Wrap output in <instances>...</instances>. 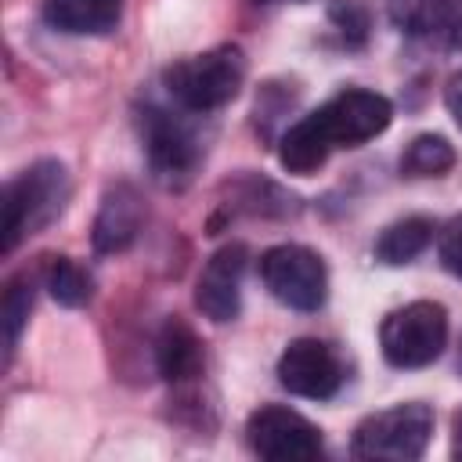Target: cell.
I'll return each instance as SVG.
<instances>
[{"instance_id":"cell-1","label":"cell","mask_w":462,"mask_h":462,"mask_svg":"<svg viewBox=\"0 0 462 462\" xmlns=\"http://www.w3.org/2000/svg\"><path fill=\"white\" fill-rule=\"evenodd\" d=\"M170 97L188 112H217L238 97L245 83V54L235 43L191 54L162 72Z\"/></svg>"},{"instance_id":"cell-2","label":"cell","mask_w":462,"mask_h":462,"mask_svg":"<svg viewBox=\"0 0 462 462\" xmlns=\"http://www.w3.org/2000/svg\"><path fill=\"white\" fill-rule=\"evenodd\" d=\"M69 202V170L58 159H40L4 188V253L25 235L43 231Z\"/></svg>"},{"instance_id":"cell-3","label":"cell","mask_w":462,"mask_h":462,"mask_svg":"<svg viewBox=\"0 0 462 462\" xmlns=\"http://www.w3.org/2000/svg\"><path fill=\"white\" fill-rule=\"evenodd\" d=\"M433 437V408L422 401L372 411L357 422L350 451L368 462H415L426 455Z\"/></svg>"},{"instance_id":"cell-4","label":"cell","mask_w":462,"mask_h":462,"mask_svg":"<svg viewBox=\"0 0 462 462\" xmlns=\"http://www.w3.org/2000/svg\"><path fill=\"white\" fill-rule=\"evenodd\" d=\"M383 357L393 368H426L448 346V310L433 300H415L390 310L379 325Z\"/></svg>"},{"instance_id":"cell-5","label":"cell","mask_w":462,"mask_h":462,"mask_svg":"<svg viewBox=\"0 0 462 462\" xmlns=\"http://www.w3.org/2000/svg\"><path fill=\"white\" fill-rule=\"evenodd\" d=\"M307 119L318 130V137L328 144V152H336V148H357V144L379 137L393 119V105L375 90L350 87V90H339L336 97H328Z\"/></svg>"},{"instance_id":"cell-6","label":"cell","mask_w":462,"mask_h":462,"mask_svg":"<svg viewBox=\"0 0 462 462\" xmlns=\"http://www.w3.org/2000/svg\"><path fill=\"white\" fill-rule=\"evenodd\" d=\"M260 278L267 292L292 310H318L328 296L325 260L307 245H274L260 256Z\"/></svg>"},{"instance_id":"cell-7","label":"cell","mask_w":462,"mask_h":462,"mask_svg":"<svg viewBox=\"0 0 462 462\" xmlns=\"http://www.w3.org/2000/svg\"><path fill=\"white\" fill-rule=\"evenodd\" d=\"M141 141H144V155H148V166L159 184L184 188L191 180V173L202 159V144L180 116L148 105L141 112Z\"/></svg>"},{"instance_id":"cell-8","label":"cell","mask_w":462,"mask_h":462,"mask_svg":"<svg viewBox=\"0 0 462 462\" xmlns=\"http://www.w3.org/2000/svg\"><path fill=\"white\" fill-rule=\"evenodd\" d=\"M245 440L260 458H271V462H303L321 455L318 426L282 404L256 408L245 419Z\"/></svg>"},{"instance_id":"cell-9","label":"cell","mask_w":462,"mask_h":462,"mask_svg":"<svg viewBox=\"0 0 462 462\" xmlns=\"http://www.w3.org/2000/svg\"><path fill=\"white\" fill-rule=\"evenodd\" d=\"M278 383L307 401H328L343 386V365L321 339H292L278 357Z\"/></svg>"},{"instance_id":"cell-10","label":"cell","mask_w":462,"mask_h":462,"mask_svg":"<svg viewBox=\"0 0 462 462\" xmlns=\"http://www.w3.org/2000/svg\"><path fill=\"white\" fill-rule=\"evenodd\" d=\"M245 260H249V253H245L242 242L220 245V249L206 260V267H202V274H199V282H195V307H199L209 321L224 325V321H235V318H238V310H242V274H245Z\"/></svg>"},{"instance_id":"cell-11","label":"cell","mask_w":462,"mask_h":462,"mask_svg":"<svg viewBox=\"0 0 462 462\" xmlns=\"http://www.w3.org/2000/svg\"><path fill=\"white\" fill-rule=\"evenodd\" d=\"M141 224H144V202H141L137 188L134 184H112L101 195L90 242L97 253H123L137 238Z\"/></svg>"},{"instance_id":"cell-12","label":"cell","mask_w":462,"mask_h":462,"mask_svg":"<svg viewBox=\"0 0 462 462\" xmlns=\"http://www.w3.org/2000/svg\"><path fill=\"white\" fill-rule=\"evenodd\" d=\"M119 14L123 0H43V22L65 36H105Z\"/></svg>"},{"instance_id":"cell-13","label":"cell","mask_w":462,"mask_h":462,"mask_svg":"<svg viewBox=\"0 0 462 462\" xmlns=\"http://www.w3.org/2000/svg\"><path fill=\"white\" fill-rule=\"evenodd\" d=\"M155 365H159V375L166 383H188L202 372V343L195 336V328L180 318H170L162 328H159V339H155Z\"/></svg>"},{"instance_id":"cell-14","label":"cell","mask_w":462,"mask_h":462,"mask_svg":"<svg viewBox=\"0 0 462 462\" xmlns=\"http://www.w3.org/2000/svg\"><path fill=\"white\" fill-rule=\"evenodd\" d=\"M437 224L430 217H404L393 220L390 227H383V235L375 238V260L386 267H404L411 263L419 253H426V245L433 242Z\"/></svg>"},{"instance_id":"cell-15","label":"cell","mask_w":462,"mask_h":462,"mask_svg":"<svg viewBox=\"0 0 462 462\" xmlns=\"http://www.w3.org/2000/svg\"><path fill=\"white\" fill-rule=\"evenodd\" d=\"M451 166H455V148L440 134H419L401 155L404 177H440Z\"/></svg>"},{"instance_id":"cell-16","label":"cell","mask_w":462,"mask_h":462,"mask_svg":"<svg viewBox=\"0 0 462 462\" xmlns=\"http://www.w3.org/2000/svg\"><path fill=\"white\" fill-rule=\"evenodd\" d=\"M29 310H32V278L29 274H18L7 282L4 289V303H0V321H4V361L11 365L14 350H18V339H22V328L29 321Z\"/></svg>"},{"instance_id":"cell-17","label":"cell","mask_w":462,"mask_h":462,"mask_svg":"<svg viewBox=\"0 0 462 462\" xmlns=\"http://www.w3.org/2000/svg\"><path fill=\"white\" fill-rule=\"evenodd\" d=\"M47 292L61 307H83L94 296V278L72 256H54L47 267Z\"/></svg>"},{"instance_id":"cell-18","label":"cell","mask_w":462,"mask_h":462,"mask_svg":"<svg viewBox=\"0 0 462 462\" xmlns=\"http://www.w3.org/2000/svg\"><path fill=\"white\" fill-rule=\"evenodd\" d=\"M328 22L343 32L346 43L361 47L372 32V7H368V0H332L328 4Z\"/></svg>"},{"instance_id":"cell-19","label":"cell","mask_w":462,"mask_h":462,"mask_svg":"<svg viewBox=\"0 0 462 462\" xmlns=\"http://www.w3.org/2000/svg\"><path fill=\"white\" fill-rule=\"evenodd\" d=\"M390 18L404 32H430L433 25H444L440 0H390Z\"/></svg>"},{"instance_id":"cell-20","label":"cell","mask_w":462,"mask_h":462,"mask_svg":"<svg viewBox=\"0 0 462 462\" xmlns=\"http://www.w3.org/2000/svg\"><path fill=\"white\" fill-rule=\"evenodd\" d=\"M437 253H440L444 271H451L455 278H462V213L444 224L440 242H437Z\"/></svg>"},{"instance_id":"cell-21","label":"cell","mask_w":462,"mask_h":462,"mask_svg":"<svg viewBox=\"0 0 462 462\" xmlns=\"http://www.w3.org/2000/svg\"><path fill=\"white\" fill-rule=\"evenodd\" d=\"M444 105H448L455 126L462 130V72H455V76L448 79V87H444Z\"/></svg>"},{"instance_id":"cell-22","label":"cell","mask_w":462,"mask_h":462,"mask_svg":"<svg viewBox=\"0 0 462 462\" xmlns=\"http://www.w3.org/2000/svg\"><path fill=\"white\" fill-rule=\"evenodd\" d=\"M451 455L462 462V408H458L455 419H451Z\"/></svg>"},{"instance_id":"cell-23","label":"cell","mask_w":462,"mask_h":462,"mask_svg":"<svg viewBox=\"0 0 462 462\" xmlns=\"http://www.w3.org/2000/svg\"><path fill=\"white\" fill-rule=\"evenodd\" d=\"M440 11H444V25L462 22V0H440Z\"/></svg>"},{"instance_id":"cell-24","label":"cell","mask_w":462,"mask_h":462,"mask_svg":"<svg viewBox=\"0 0 462 462\" xmlns=\"http://www.w3.org/2000/svg\"><path fill=\"white\" fill-rule=\"evenodd\" d=\"M263 4H274V0H263ZM289 4H300V0H289Z\"/></svg>"},{"instance_id":"cell-25","label":"cell","mask_w":462,"mask_h":462,"mask_svg":"<svg viewBox=\"0 0 462 462\" xmlns=\"http://www.w3.org/2000/svg\"><path fill=\"white\" fill-rule=\"evenodd\" d=\"M458 47H462V32H458Z\"/></svg>"},{"instance_id":"cell-26","label":"cell","mask_w":462,"mask_h":462,"mask_svg":"<svg viewBox=\"0 0 462 462\" xmlns=\"http://www.w3.org/2000/svg\"><path fill=\"white\" fill-rule=\"evenodd\" d=\"M458 368H462V357H458Z\"/></svg>"}]
</instances>
